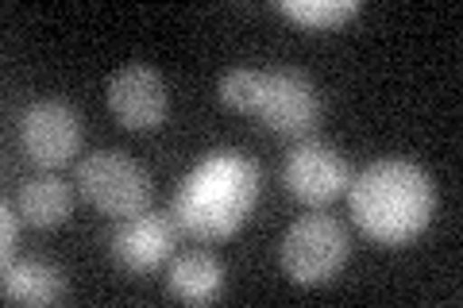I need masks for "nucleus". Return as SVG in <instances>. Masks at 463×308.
Wrapping results in <instances>:
<instances>
[{"mask_svg": "<svg viewBox=\"0 0 463 308\" xmlns=\"http://www.w3.org/2000/svg\"><path fill=\"white\" fill-rule=\"evenodd\" d=\"M166 293L182 304H209L224 293V266L209 251H185L170 262Z\"/></svg>", "mask_w": 463, "mask_h": 308, "instance_id": "nucleus-10", "label": "nucleus"}, {"mask_svg": "<svg viewBox=\"0 0 463 308\" xmlns=\"http://www.w3.org/2000/svg\"><path fill=\"white\" fill-rule=\"evenodd\" d=\"M105 97L116 124H124L128 131H155L166 120V105H170L166 81L147 62H128L116 70L105 85Z\"/></svg>", "mask_w": 463, "mask_h": 308, "instance_id": "nucleus-8", "label": "nucleus"}, {"mask_svg": "<svg viewBox=\"0 0 463 308\" xmlns=\"http://www.w3.org/2000/svg\"><path fill=\"white\" fill-rule=\"evenodd\" d=\"M259 89H263V70H228L221 78V105L232 112L255 116Z\"/></svg>", "mask_w": 463, "mask_h": 308, "instance_id": "nucleus-14", "label": "nucleus"}, {"mask_svg": "<svg viewBox=\"0 0 463 308\" xmlns=\"http://www.w3.org/2000/svg\"><path fill=\"white\" fill-rule=\"evenodd\" d=\"M5 297L16 304H58L66 297V277L43 258H24L5 266Z\"/></svg>", "mask_w": 463, "mask_h": 308, "instance_id": "nucleus-12", "label": "nucleus"}, {"mask_svg": "<svg viewBox=\"0 0 463 308\" xmlns=\"http://www.w3.org/2000/svg\"><path fill=\"white\" fill-rule=\"evenodd\" d=\"M81 139H85L81 116L78 108L62 105V100H35L20 116L24 154L39 170H58V166L74 163V154L81 151Z\"/></svg>", "mask_w": 463, "mask_h": 308, "instance_id": "nucleus-6", "label": "nucleus"}, {"mask_svg": "<svg viewBox=\"0 0 463 308\" xmlns=\"http://www.w3.org/2000/svg\"><path fill=\"white\" fill-rule=\"evenodd\" d=\"M16 204H20V216L32 228H58L70 219V212H74V189L58 178V173L43 170L20 185Z\"/></svg>", "mask_w": 463, "mask_h": 308, "instance_id": "nucleus-11", "label": "nucleus"}, {"mask_svg": "<svg viewBox=\"0 0 463 308\" xmlns=\"http://www.w3.org/2000/svg\"><path fill=\"white\" fill-rule=\"evenodd\" d=\"M321 93L317 85L298 70H267L263 73V89H259L255 116L263 120L274 135L301 139L321 124Z\"/></svg>", "mask_w": 463, "mask_h": 308, "instance_id": "nucleus-5", "label": "nucleus"}, {"mask_svg": "<svg viewBox=\"0 0 463 308\" xmlns=\"http://www.w3.org/2000/svg\"><path fill=\"white\" fill-rule=\"evenodd\" d=\"M178 243V224L170 212H139L116 224L112 231V258L132 274H151L158 266H166Z\"/></svg>", "mask_w": 463, "mask_h": 308, "instance_id": "nucleus-9", "label": "nucleus"}, {"mask_svg": "<svg viewBox=\"0 0 463 308\" xmlns=\"http://www.w3.org/2000/svg\"><path fill=\"white\" fill-rule=\"evenodd\" d=\"M279 12L309 32H332L359 16V0H279Z\"/></svg>", "mask_w": 463, "mask_h": 308, "instance_id": "nucleus-13", "label": "nucleus"}, {"mask_svg": "<svg viewBox=\"0 0 463 308\" xmlns=\"http://www.w3.org/2000/svg\"><path fill=\"white\" fill-rule=\"evenodd\" d=\"M0 224H5V236H0V258H5V266L8 262H16V239H20V219H16V212H12V204H5L0 209Z\"/></svg>", "mask_w": 463, "mask_h": 308, "instance_id": "nucleus-15", "label": "nucleus"}, {"mask_svg": "<svg viewBox=\"0 0 463 308\" xmlns=\"http://www.w3.org/2000/svg\"><path fill=\"white\" fill-rule=\"evenodd\" d=\"M78 193L97 212L128 219L151 209V178L132 154L124 151H93L78 163Z\"/></svg>", "mask_w": 463, "mask_h": 308, "instance_id": "nucleus-3", "label": "nucleus"}, {"mask_svg": "<svg viewBox=\"0 0 463 308\" xmlns=\"http://www.w3.org/2000/svg\"><path fill=\"white\" fill-rule=\"evenodd\" d=\"M347 255H352V239H347V228L340 219H332L325 212L301 216L289 224V231L282 236V270L289 282L298 285H325L332 282Z\"/></svg>", "mask_w": 463, "mask_h": 308, "instance_id": "nucleus-4", "label": "nucleus"}, {"mask_svg": "<svg viewBox=\"0 0 463 308\" xmlns=\"http://www.w3.org/2000/svg\"><path fill=\"white\" fill-rule=\"evenodd\" d=\"M347 204L364 236L398 247L417 239L437 212V185L417 163L379 158L347 185Z\"/></svg>", "mask_w": 463, "mask_h": 308, "instance_id": "nucleus-2", "label": "nucleus"}, {"mask_svg": "<svg viewBox=\"0 0 463 308\" xmlns=\"http://www.w3.org/2000/svg\"><path fill=\"white\" fill-rule=\"evenodd\" d=\"M282 182L301 204H332L352 185V170L347 158L321 139H306L286 154Z\"/></svg>", "mask_w": 463, "mask_h": 308, "instance_id": "nucleus-7", "label": "nucleus"}, {"mask_svg": "<svg viewBox=\"0 0 463 308\" xmlns=\"http://www.w3.org/2000/svg\"><path fill=\"white\" fill-rule=\"evenodd\" d=\"M259 189H263V173H259L251 154L213 151L205 163H197L185 173V182L174 193L170 216L190 239L221 243L248 224Z\"/></svg>", "mask_w": 463, "mask_h": 308, "instance_id": "nucleus-1", "label": "nucleus"}]
</instances>
